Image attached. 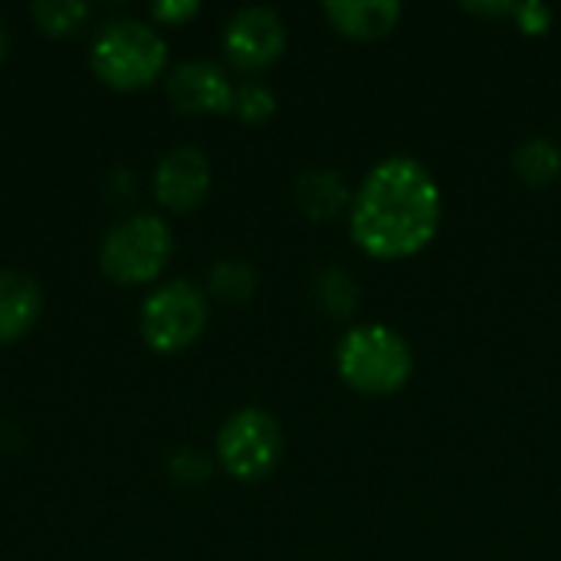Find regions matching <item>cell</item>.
<instances>
[{"instance_id": "6da1fadb", "label": "cell", "mask_w": 561, "mask_h": 561, "mask_svg": "<svg viewBox=\"0 0 561 561\" xmlns=\"http://www.w3.org/2000/svg\"><path fill=\"white\" fill-rule=\"evenodd\" d=\"M444 194L417 158L391 154L375 164L352 194V240L371 260L417 256L440 230Z\"/></svg>"}, {"instance_id": "7a4b0ae2", "label": "cell", "mask_w": 561, "mask_h": 561, "mask_svg": "<svg viewBox=\"0 0 561 561\" xmlns=\"http://www.w3.org/2000/svg\"><path fill=\"white\" fill-rule=\"evenodd\" d=\"M339 378L365 398L398 394L414 371V355L404 335L381 322H365L345 332L335 352Z\"/></svg>"}, {"instance_id": "3957f363", "label": "cell", "mask_w": 561, "mask_h": 561, "mask_svg": "<svg viewBox=\"0 0 561 561\" xmlns=\"http://www.w3.org/2000/svg\"><path fill=\"white\" fill-rule=\"evenodd\" d=\"M164 62V39L141 20H112L92 43V72L118 92H138L151 85Z\"/></svg>"}, {"instance_id": "277c9868", "label": "cell", "mask_w": 561, "mask_h": 561, "mask_svg": "<svg viewBox=\"0 0 561 561\" xmlns=\"http://www.w3.org/2000/svg\"><path fill=\"white\" fill-rule=\"evenodd\" d=\"M171 256V230L154 214H135L115 224L102 240V273L122 286L151 283Z\"/></svg>"}, {"instance_id": "5b68a950", "label": "cell", "mask_w": 561, "mask_h": 561, "mask_svg": "<svg viewBox=\"0 0 561 561\" xmlns=\"http://www.w3.org/2000/svg\"><path fill=\"white\" fill-rule=\"evenodd\" d=\"M217 457L233 480H266L283 457V427L273 414L243 408L224 421L217 434Z\"/></svg>"}, {"instance_id": "8992f818", "label": "cell", "mask_w": 561, "mask_h": 561, "mask_svg": "<svg viewBox=\"0 0 561 561\" xmlns=\"http://www.w3.org/2000/svg\"><path fill=\"white\" fill-rule=\"evenodd\" d=\"M207 329V296L194 283H168L141 306V339L151 352L174 355L191 348Z\"/></svg>"}, {"instance_id": "52a82bcc", "label": "cell", "mask_w": 561, "mask_h": 561, "mask_svg": "<svg viewBox=\"0 0 561 561\" xmlns=\"http://www.w3.org/2000/svg\"><path fill=\"white\" fill-rule=\"evenodd\" d=\"M224 53L240 72H263L286 53V23L270 7H243L227 20Z\"/></svg>"}, {"instance_id": "ba28073f", "label": "cell", "mask_w": 561, "mask_h": 561, "mask_svg": "<svg viewBox=\"0 0 561 561\" xmlns=\"http://www.w3.org/2000/svg\"><path fill=\"white\" fill-rule=\"evenodd\" d=\"M210 191V161L201 148H171L154 168V197L164 210L191 214Z\"/></svg>"}, {"instance_id": "9c48e42d", "label": "cell", "mask_w": 561, "mask_h": 561, "mask_svg": "<svg viewBox=\"0 0 561 561\" xmlns=\"http://www.w3.org/2000/svg\"><path fill=\"white\" fill-rule=\"evenodd\" d=\"M233 92L237 85L210 59L181 62L168 79V95L184 115H227L233 112Z\"/></svg>"}, {"instance_id": "30bf717a", "label": "cell", "mask_w": 561, "mask_h": 561, "mask_svg": "<svg viewBox=\"0 0 561 561\" xmlns=\"http://www.w3.org/2000/svg\"><path fill=\"white\" fill-rule=\"evenodd\" d=\"M322 10L329 23L352 39H381L401 20L398 0H329Z\"/></svg>"}, {"instance_id": "8fae6325", "label": "cell", "mask_w": 561, "mask_h": 561, "mask_svg": "<svg viewBox=\"0 0 561 561\" xmlns=\"http://www.w3.org/2000/svg\"><path fill=\"white\" fill-rule=\"evenodd\" d=\"M43 312V289L36 279L0 270V345H13L23 339Z\"/></svg>"}, {"instance_id": "7c38bea8", "label": "cell", "mask_w": 561, "mask_h": 561, "mask_svg": "<svg viewBox=\"0 0 561 561\" xmlns=\"http://www.w3.org/2000/svg\"><path fill=\"white\" fill-rule=\"evenodd\" d=\"M296 204L312 220H332L352 207V191L339 171L312 168L296 178Z\"/></svg>"}, {"instance_id": "4fadbf2b", "label": "cell", "mask_w": 561, "mask_h": 561, "mask_svg": "<svg viewBox=\"0 0 561 561\" xmlns=\"http://www.w3.org/2000/svg\"><path fill=\"white\" fill-rule=\"evenodd\" d=\"M513 168L529 187H549L561 174L559 145L549 138H526L513 154Z\"/></svg>"}, {"instance_id": "5bb4252c", "label": "cell", "mask_w": 561, "mask_h": 561, "mask_svg": "<svg viewBox=\"0 0 561 561\" xmlns=\"http://www.w3.org/2000/svg\"><path fill=\"white\" fill-rule=\"evenodd\" d=\"M33 20L49 36H72L85 26L89 7L82 0H36Z\"/></svg>"}, {"instance_id": "9a60e30c", "label": "cell", "mask_w": 561, "mask_h": 561, "mask_svg": "<svg viewBox=\"0 0 561 561\" xmlns=\"http://www.w3.org/2000/svg\"><path fill=\"white\" fill-rule=\"evenodd\" d=\"M210 293L224 302H247L256 289V270L243 260H220L210 276Z\"/></svg>"}, {"instance_id": "2e32d148", "label": "cell", "mask_w": 561, "mask_h": 561, "mask_svg": "<svg viewBox=\"0 0 561 561\" xmlns=\"http://www.w3.org/2000/svg\"><path fill=\"white\" fill-rule=\"evenodd\" d=\"M316 302L322 312L335 316V319H345L355 302H358V289H355V279L342 270H325L319 279H316Z\"/></svg>"}, {"instance_id": "e0dca14e", "label": "cell", "mask_w": 561, "mask_h": 561, "mask_svg": "<svg viewBox=\"0 0 561 561\" xmlns=\"http://www.w3.org/2000/svg\"><path fill=\"white\" fill-rule=\"evenodd\" d=\"M276 112V95L263 82H243L233 92V115L247 125H263Z\"/></svg>"}, {"instance_id": "ac0fdd59", "label": "cell", "mask_w": 561, "mask_h": 561, "mask_svg": "<svg viewBox=\"0 0 561 561\" xmlns=\"http://www.w3.org/2000/svg\"><path fill=\"white\" fill-rule=\"evenodd\" d=\"M168 473L184 483V486H194V483H204L210 477V460L197 450H178L168 463Z\"/></svg>"}, {"instance_id": "d6986e66", "label": "cell", "mask_w": 561, "mask_h": 561, "mask_svg": "<svg viewBox=\"0 0 561 561\" xmlns=\"http://www.w3.org/2000/svg\"><path fill=\"white\" fill-rule=\"evenodd\" d=\"M510 16H513L516 26H519L523 33H529V36H542V33H549V26H552V7H546V3H539V0L513 3V13H510Z\"/></svg>"}, {"instance_id": "ffe728a7", "label": "cell", "mask_w": 561, "mask_h": 561, "mask_svg": "<svg viewBox=\"0 0 561 561\" xmlns=\"http://www.w3.org/2000/svg\"><path fill=\"white\" fill-rule=\"evenodd\" d=\"M197 13H201L197 0H158V3H151V16L164 26H184Z\"/></svg>"}, {"instance_id": "44dd1931", "label": "cell", "mask_w": 561, "mask_h": 561, "mask_svg": "<svg viewBox=\"0 0 561 561\" xmlns=\"http://www.w3.org/2000/svg\"><path fill=\"white\" fill-rule=\"evenodd\" d=\"M7 53H10V33H7V26L0 23V62L7 59Z\"/></svg>"}]
</instances>
